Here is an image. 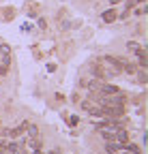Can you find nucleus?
<instances>
[{
	"label": "nucleus",
	"instance_id": "1",
	"mask_svg": "<svg viewBox=\"0 0 148 154\" xmlns=\"http://www.w3.org/2000/svg\"><path fill=\"white\" fill-rule=\"evenodd\" d=\"M135 56H137V64H140V69H146V64H148V60H146V47L144 49H137L135 51Z\"/></svg>",
	"mask_w": 148,
	"mask_h": 154
},
{
	"label": "nucleus",
	"instance_id": "2",
	"mask_svg": "<svg viewBox=\"0 0 148 154\" xmlns=\"http://www.w3.org/2000/svg\"><path fill=\"white\" fill-rule=\"evenodd\" d=\"M82 107H84L90 116H101V109H99V107H95L92 103H88V101H84V103H82Z\"/></svg>",
	"mask_w": 148,
	"mask_h": 154
},
{
	"label": "nucleus",
	"instance_id": "3",
	"mask_svg": "<svg viewBox=\"0 0 148 154\" xmlns=\"http://www.w3.org/2000/svg\"><path fill=\"white\" fill-rule=\"evenodd\" d=\"M116 137H118V143H127L129 141V133L124 128H116Z\"/></svg>",
	"mask_w": 148,
	"mask_h": 154
},
{
	"label": "nucleus",
	"instance_id": "4",
	"mask_svg": "<svg viewBox=\"0 0 148 154\" xmlns=\"http://www.w3.org/2000/svg\"><path fill=\"white\" fill-rule=\"evenodd\" d=\"M122 148H124L129 154H142V148H140V146H135V143H129V141H127Z\"/></svg>",
	"mask_w": 148,
	"mask_h": 154
},
{
	"label": "nucleus",
	"instance_id": "5",
	"mask_svg": "<svg viewBox=\"0 0 148 154\" xmlns=\"http://www.w3.org/2000/svg\"><path fill=\"white\" fill-rule=\"evenodd\" d=\"M41 146H43V141L39 137H30L28 139V148H32V150H41Z\"/></svg>",
	"mask_w": 148,
	"mask_h": 154
},
{
	"label": "nucleus",
	"instance_id": "6",
	"mask_svg": "<svg viewBox=\"0 0 148 154\" xmlns=\"http://www.w3.org/2000/svg\"><path fill=\"white\" fill-rule=\"evenodd\" d=\"M122 146H124V143H109V141H107V143H105V152H107V154H116V150L122 148Z\"/></svg>",
	"mask_w": 148,
	"mask_h": 154
},
{
	"label": "nucleus",
	"instance_id": "7",
	"mask_svg": "<svg viewBox=\"0 0 148 154\" xmlns=\"http://www.w3.org/2000/svg\"><path fill=\"white\" fill-rule=\"evenodd\" d=\"M26 131H28V137H39V126L36 124H28Z\"/></svg>",
	"mask_w": 148,
	"mask_h": 154
},
{
	"label": "nucleus",
	"instance_id": "8",
	"mask_svg": "<svg viewBox=\"0 0 148 154\" xmlns=\"http://www.w3.org/2000/svg\"><path fill=\"white\" fill-rule=\"evenodd\" d=\"M114 19H116V11L114 9H109V11L103 13V22H114Z\"/></svg>",
	"mask_w": 148,
	"mask_h": 154
},
{
	"label": "nucleus",
	"instance_id": "9",
	"mask_svg": "<svg viewBox=\"0 0 148 154\" xmlns=\"http://www.w3.org/2000/svg\"><path fill=\"white\" fill-rule=\"evenodd\" d=\"M137 82H140V84H146V69L137 71Z\"/></svg>",
	"mask_w": 148,
	"mask_h": 154
},
{
	"label": "nucleus",
	"instance_id": "10",
	"mask_svg": "<svg viewBox=\"0 0 148 154\" xmlns=\"http://www.w3.org/2000/svg\"><path fill=\"white\" fill-rule=\"evenodd\" d=\"M127 47H129V51H133V54H135L137 49H142V47H140V43H135V41H131V43H129Z\"/></svg>",
	"mask_w": 148,
	"mask_h": 154
},
{
	"label": "nucleus",
	"instance_id": "11",
	"mask_svg": "<svg viewBox=\"0 0 148 154\" xmlns=\"http://www.w3.org/2000/svg\"><path fill=\"white\" fill-rule=\"evenodd\" d=\"M0 51H2V56H9V51H11V49H9V45H5V43H2V45H0Z\"/></svg>",
	"mask_w": 148,
	"mask_h": 154
},
{
	"label": "nucleus",
	"instance_id": "12",
	"mask_svg": "<svg viewBox=\"0 0 148 154\" xmlns=\"http://www.w3.org/2000/svg\"><path fill=\"white\" fill-rule=\"evenodd\" d=\"M77 122H80V120H77V118H75V116H73V118H69V124H71V126H75V124H77Z\"/></svg>",
	"mask_w": 148,
	"mask_h": 154
},
{
	"label": "nucleus",
	"instance_id": "13",
	"mask_svg": "<svg viewBox=\"0 0 148 154\" xmlns=\"http://www.w3.org/2000/svg\"><path fill=\"white\" fill-rule=\"evenodd\" d=\"M7 71H9V66H5V64H0V75H7Z\"/></svg>",
	"mask_w": 148,
	"mask_h": 154
},
{
	"label": "nucleus",
	"instance_id": "14",
	"mask_svg": "<svg viewBox=\"0 0 148 154\" xmlns=\"http://www.w3.org/2000/svg\"><path fill=\"white\" fill-rule=\"evenodd\" d=\"M109 2H112V5H116V2H120V0H109Z\"/></svg>",
	"mask_w": 148,
	"mask_h": 154
},
{
	"label": "nucleus",
	"instance_id": "15",
	"mask_svg": "<svg viewBox=\"0 0 148 154\" xmlns=\"http://www.w3.org/2000/svg\"><path fill=\"white\" fill-rule=\"evenodd\" d=\"M49 154H58V150H52V152H49Z\"/></svg>",
	"mask_w": 148,
	"mask_h": 154
},
{
	"label": "nucleus",
	"instance_id": "16",
	"mask_svg": "<svg viewBox=\"0 0 148 154\" xmlns=\"http://www.w3.org/2000/svg\"><path fill=\"white\" fill-rule=\"evenodd\" d=\"M7 154H13V152H7Z\"/></svg>",
	"mask_w": 148,
	"mask_h": 154
},
{
	"label": "nucleus",
	"instance_id": "17",
	"mask_svg": "<svg viewBox=\"0 0 148 154\" xmlns=\"http://www.w3.org/2000/svg\"><path fill=\"white\" fill-rule=\"evenodd\" d=\"M41 154H43V152H41Z\"/></svg>",
	"mask_w": 148,
	"mask_h": 154
}]
</instances>
